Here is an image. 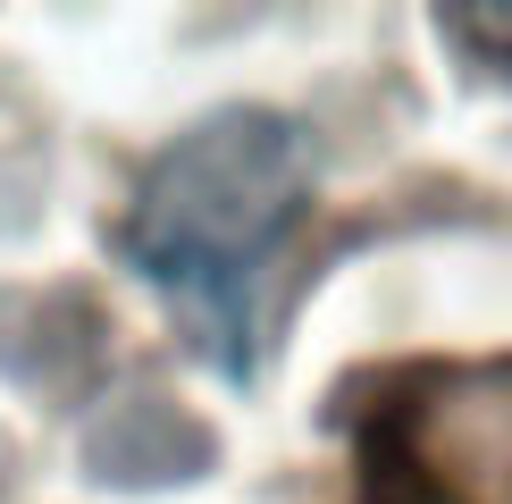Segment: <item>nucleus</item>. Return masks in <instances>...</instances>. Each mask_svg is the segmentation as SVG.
I'll use <instances>...</instances> for the list:
<instances>
[{
    "label": "nucleus",
    "instance_id": "f257e3e1",
    "mask_svg": "<svg viewBox=\"0 0 512 504\" xmlns=\"http://www.w3.org/2000/svg\"><path fill=\"white\" fill-rule=\"evenodd\" d=\"M311 219V135L236 101L143 160L110 244L219 378L252 387L277 345V278Z\"/></svg>",
    "mask_w": 512,
    "mask_h": 504
},
{
    "label": "nucleus",
    "instance_id": "f03ea898",
    "mask_svg": "<svg viewBox=\"0 0 512 504\" xmlns=\"http://www.w3.org/2000/svg\"><path fill=\"white\" fill-rule=\"evenodd\" d=\"M353 504H512V353L378 378L353 429Z\"/></svg>",
    "mask_w": 512,
    "mask_h": 504
},
{
    "label": "nucleus",
    "instance_id": "7ed1b4c3",
    "mask_svg": "<svg viewBox=\"0 0 512 504\" xmlns=\"http://www.w3.org/2000/svg\"><path fill=\"white\" fill-rule=\"evenodd\" d=\"M437 42H454V59L487 84H512V0H454V9H429Z\"/></svg>",
    "mask_w": 512,
    "mask_h": 504
}]
</instances>
